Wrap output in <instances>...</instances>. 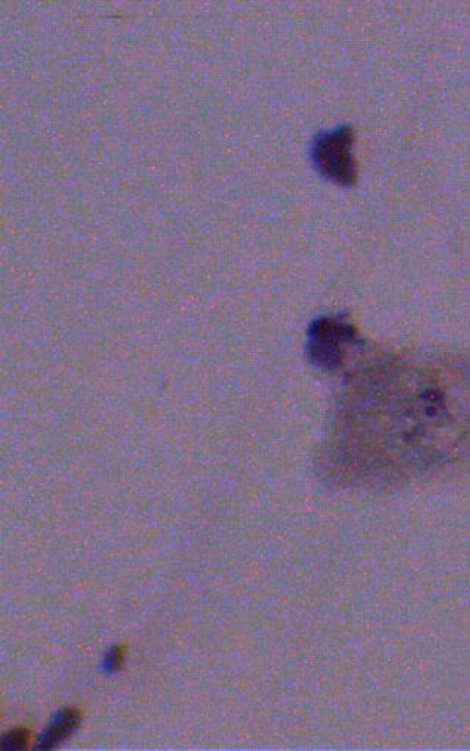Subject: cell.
I'll use <instances>...</instances> for the list:
<instances>
[{"mask_svg":"<svg viewBox=\"0 0 470 751\" xmlns=\"http://www.w3.org/2000/svg\"><path fill=\"white\" fill-rule=\"evenodd\" d=\"M327 465L341 482L397 486L470 459V355L387 354L352 373L337 406Z\"/></svg>","mask_w":470,"mask_h":751,"instance_id":"6da1fadb","label":"cell"},{"mask_svg":"<svg viewBox=\"0 0 470 751\" xmlns=\"http://www.w3.org/2000/svg\"><path fill=\"white\" fill-rule=\"evenodd\" d=\"M77 719L79 718H77L74 712H68L67 715L61 716V718L58 719V723L55 724L52 731L49 732V738H47L46 742L61 740L62 737H66L67 734L75 727Z\"/></svg>","mask_w":470,"mask_h":751,"instance_id":"277c9868","label":"cell"},{"mask_svg":"<svg viewBox=\"0 0 470 751\" xmlns=\"http://www.w3.org/2000/svg\"><path fill=\"white\" fill-rule=\"evenodd\" d=\"M362 349L356 326L344 316H324L310 325L307 354L315 366L324 371H340L350 355Z\"/></svg>","mask_w":470,"mask_h":751,"instance_id":"7a4b0ae2","label":"cell"},{"mask_svg":"<svg viewBox=\"0 0 470 751\" xmlns=\"http://www.w3.org/2000/svg\"><path fill=\"white\" fill-rule=\"evenodd\" d=\"M356 132L350 126H340L319 132L312 141V161L325 178L341 186H352L357 179L354 156Z\"/></svg>","mask_w":470,"mask_h":751,"instance_id":"3957f363","label":"cell"}]
</instances>
